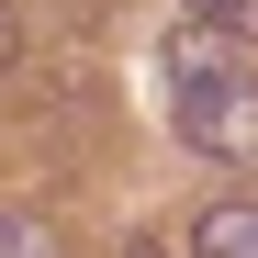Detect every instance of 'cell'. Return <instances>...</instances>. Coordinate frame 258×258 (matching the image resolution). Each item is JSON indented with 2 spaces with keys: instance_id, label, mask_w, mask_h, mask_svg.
I'll use <instances>...</instances> for the list:
<instances>
[{
  "instance_id": "obj_1",
  "label": "cell",
  "mask_w": 258,
  "mask_h": 258,
  "mask_svg": "<svg viewBox=\"0 0 258 258\" xmlns=\"http://www.w3.org/2000/svg\"><path fill=\"white\" fill-rule=\"evenodd\" d=\"M168 123H180V146L258 168V68L236 56V34H213V23L168 34Z\"/></svg>"
},
{
  "instance_id": "obj_2",
  "label": "cell",
  "mask_w": 258,
  "mask_h": 258,
  "mask_svg": "<svg viewBox=\"0 0 258 258\" xmlns=\"http://www.w3.org/2000/svg\"><path fill=\"white\" fill-rule=\"evenodd\" d=\"M191 258H258V202H202L191 213Z\"/></svg>"
},
{
  "instance_id": "obj_6",
  "label": "cell",
  "mask_w": 258,
  "mask_h": 258,
  "mask_svg": "<svg viewBox=\"0 0 258 258\" xmlns=\"http://www.w3.org/2000/svg\"><path fill=\"white\" fill-rule=\"evenodd\" d=\"M123 258H168V247H123Z\"/></svg>"
},
{
  "instance_id": "obj_5",
  "label": "cell",
  "mask_w": 258,
  "mask_h": 258,
  "mask_svg": "<svg viewBox=\"0 0 258 258\" xmlns=\"http://www.w3.org/2000/svg\"><path fill=\"white\" fill-rule=\"evenodd\" d=\"M12 56H23V12L0 0V68H12Z\"/></svg>"
},
{
  "instance_id": "obj_3",
  "label": "cell",
  "mask_w": 258,
  "mask_h": 258,
  "mask_svg": "<svg viewBox=\"0 0 258 258\" xmlns=\"http://www.w3.org/2000/svg\"><path fill=\"white\" fill-rule=\"evenodd\" d=\"M0 258H56V236H45V225H34V213H23V202H0Z\"/></svg>"
},
{
  "instance_id": "obj_4",
  "label": "cell",
  "mask_w": 258,
  "mask_h": 258,
  "mask_svg": "<svg viewBox=\"0 0 258 258\" xmlns=\"http://www.w3.org/2000/svg\"><path fill=\"white\" fill-rule=\"evenodd\" d=\"M191 23H213V34H258V0H191Z\"/></svg>"
}]
</instances>
